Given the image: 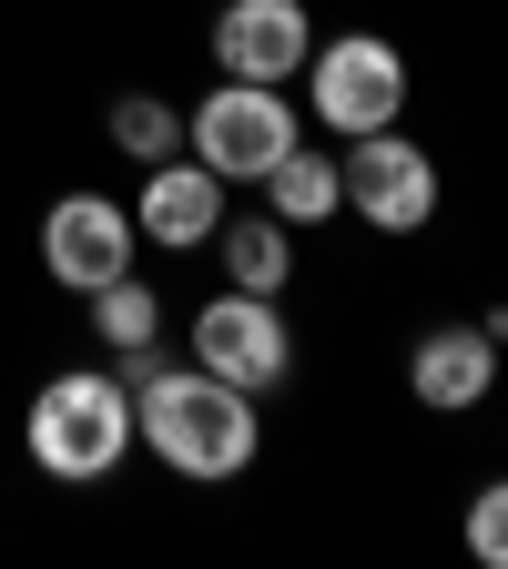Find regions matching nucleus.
I'll list each match as a JSON object with an SVG mask.
<instances>
[{
  "label": "nucleus",
  "instance_id": "nucleus-12",
  "mask_svg": "<svg viewBox=\"0 0 508 569\" xmlns=\"http://www.w3.org/2000/svg\"><path fill=\"white\" fill-rule=\"evenodd\" d=\"M255 193H265V213H275V224H296V234H316V224H336V213H346L336 153H316V142H296V153H285Z\"/></svg>",
  "mask_w": 508,
  "mask_h": 569
},
{
  "label": "nucleus",
  "instance_id": "nucleus-5",
  "mask_svg": "<svg viewBox=\"0 0 508 569\" xmlns=\"http://www.w3.org/2000/svg\"><path fill=\"white\" fill-rule=\"evenodd\" d=\"M336 183H346V213H356L367 234H427V224H438V193H448L438 153H427L407 122L356 132L346 153H336Z\"/></svg>",
  "mask_w": 508,
  "mask_h": 569
},
{
  "label": "nucleus",
  "instance_id": "nucleus-11",
  "mask_svg": "<svg viewBox=\"0 0 508 569\" xmlns=\"http://www.w3.org/2000/svg\"><path fill=\"white\" fill-rule=\"evenodd\" d=\"M203 254L225 264V284H245V296H285V284H296V224H275L265 203L255 213H225Z\"/></svg>",
  "mask_w": 508,
  "mask_h": 569
},
{
  "label": "nucleus",
  "instance_id": "nucleus-10",
  "mask_svg": "<svg viewBox=\"0 0 508 569\" xmlns=\"http://www.w3.org/2000/svg\"><path fill=\"white\" fill-rule=\"evenodd\" d=\"M488 387H498V336L488 326H427L407 346V397L427 417H468Z\"/></svg>",
  "mask_w": 508,
  "mask_h": 569
},
{
  "label": "nucleus",
  "instance_id": "nucleus-9",
  "mask_svg": "<svg viewBox=\"0 0 508 569\" xmlns=\"http://www.w3.org/2000/svg\"><path fill=\"white\" fill-rule=\"evenodd\" d=\"M225 213H235V183H213L193 153L142 163V183H132V234H142V244H163V254H203Z\"/></svg>",
  "mask_w": 508,
  "mask_h": 569
},
{
  "label": "nucleus",
  "instance_id": "nucleus-1",
  "mask_svg": "<svg viewBox=\"0 0 508 569\" xmlns=\"http://www.w3.org/2000/svg\"><path fill=\"white\" fill-rule=\"evenodd\" d=\"M112 377L132 387V448H153L173 478L193 488H225L265 458V397L203 377L193 356H163V346H132L112 356Z\"/></svg>",
  "mask_w": 508,
  "mask_h": 569
},
{
  "label": "nucleus",
  "instance_id": "nucleus-14",
  "mask_svg": "<svg viewBox=\"0 0 508 569\" xmlns=\"http://www.w3.org/2000/svg\"><path fill=\"white\" fill-rule=\"evenodd\" d=\"M102 132H112V153H122V163L142 173V163H163V153H183V102H163V92H122Z\"/></svg>",
  "mask_w": 508,
  "mask_h": 569
},
{
  "label": "nucleus",
  "instance_id": "nucleus-8",
  "mask_svg": "<svg viewBox=\"0 0 508 569\" xmlns=\"http://www.w3.org/2000/svg\"><path fill=\"white\" fill-rule=\"evenodd\" d=\"M203 51H213L225 82H275V92H296V71H306V51H316V11H306V0H225L213 31H203Z\"/></svg>",
  "mask_w": 508,
  "mask_h": 569
},
{
  "label": "nucleus",
  "instance_id": "nucleus-2",
  "mask_svg": "<svg viewBox=\"0 0 508 569\" xmlns=\"http://www.w3.org/2000/svg\"><path fill=\"white\" fill-rule=\"evenodd\" d=\"M21 448H31V468L51 488H102V478H122V458H132V387L112 367H61V377H41V397L21 417Z\"/></svg>",
  "mask_w": 508,
  "mask_h": 569
},
{
  "label": "nucleus",
  "instance_id": "nucleus-15",
  "mask_svg": "<svg viewBox=\"0 0 508 569\" xmlns=\"http://www.w3.org/2000/svg\"><path fill=\"white\" fill-rule=\"evenodd\" d=\"M468 559H478V569H498V559H508V488H498V478L468 498Z\"/></svg>",
  "mask_w": 508,
  "mask_h": 569
},
{
  "label": "nucleus",
  "instance_id": "nucleus-7",
  "mask_svg": "<svg viewBox=\"0 0 508 569\" xmlns=\"http://www.w3.org/2000/svg\"><path fill=\"white\" fill-rule=\"evenodd\" d=\"M142 264V234H132V203L102 193V183H71L41 203V274L61 284V296H92V284L132 274Z\"/></svg>",
  "mask_w": 508,
  "mask_h": 569
},
{
  "label": "nucleus",
  "instance_id": "nucleus-3",
  "mask_svg": "<svg viewBox=\"0 0 508 569\" xmlns=\"http://www.w3.org/2000/svg\"><path fill=\"white\" fill-rule=\"evenodd\" d=\"M296 82H306V112H316L336 142H356V132L407 122L417 71H407V51H397L387 31H316V51H306Z\"/></svg>",
  "mask_w": 508,
  "mask_h": 569
},
{
  "label": "nucleus",
  "instance_id": "nucleus-6",
  "mask_svg": "<svg viewBox=\"0 0 508 569\" xmlns=\"http://www.w3.org/2000/svg\"><path fill=\"white\" fill-rule=\"evenodd\" d=\"M183 356H193L203 377L245 387V397H275L285 377H296V326H285V296H245V284L203 296L193 326H183Z\"/></svg>",
  "mask_w": 508,
  "mask_h": 569
},
{
  "label": "nucleus",
  "instance_id": "nucleus-13",
  "mask_svg": "<svg viewBox=\"0 0 508 569\" xmlns=\"http://www.w3.org/2000/svg\"><path fill=\"white\" fill-rule=\"evenodd\" d=\"M82 316H92V346L102 356H132V346H163V296H153V274H112V284H92L82 296Z\"/></svg>",
  "mask_w": 508,
  "mask_h": 569
},
{
  "label": "nucleus",
  "instance_id": "nucleus-4",
  "mask_svg": "<svg viewBox=\"0 0 508 569\" xmlns=\"http://www.w3.org/2000/svg\"><path fill=\"white\" fill-rule=\"evenodd\" d=\"M296 142H306V112L275 82H213L203 102H183V153L213 183H265Z\"/></svg>",
  "mask_w": 508,
  "mask_h": 569
}]
</instances>
